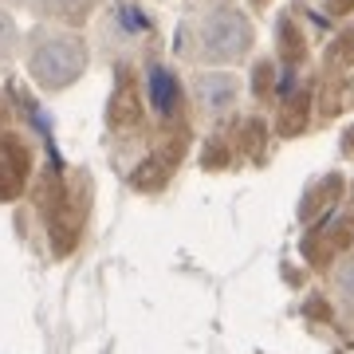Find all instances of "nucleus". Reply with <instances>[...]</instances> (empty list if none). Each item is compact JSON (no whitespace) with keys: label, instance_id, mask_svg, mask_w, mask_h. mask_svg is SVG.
<instances>
[{"label":"nucleus","instance_id":"f257e3e1","mask_svg":"<svg viewBox=\"0 0 354 354\" xmlns=\"http://www.w3.org/2000/svg\"><path fill=\"white\" fill-rule=\"evenodd\" d=\"M28 71L44 91H64L87 71V48L71 32L39 28L28 44Z\"/></svg>","mask_w":354,"mask_h":354},{"label":"nucleus","instance_id":"f03ea898","mask_svg":"<svg viewBox=\"0 0 354 354\" xmlns=\"http://www.w3.org/2000/svg\"><path fill=\"white\" fill-rule=\"evenodd\" d=\"M244 48H248V24H244L241 12L221 8L209 20H201V28H197V51H201V59H209V64H228Z\"/></svg>","mask_w":354,"mask_h":354},{"label":"nucleus","instance_id":"7ed1b4c3","mask_svg":"<svg viewBox=\"0 0 354 354\" xmlns=\"http://www.w3.org/2000/svg\"><path fill=\"white\" fill-rule=\"evenodd\" d=\"M28 177V150L12 138H0V197L20 193Z\"/></svg>","mask_w":354,"mask_h":354},{"label":"nucleus","instance_id":"20e7f679","mask_svg":"<svg viewBox=\"0 0 354 354\" xmlns=\"http://www.w3.org/2000/svg\"><path fill=\"white\" fill-rule=\"evenodd\" d=\"M150 102L158 114H174L177 111V79L165 71V67H153L150 71Z\"/></svg>","mask_w":354,"mask_h":354},{"label":"nucleus","instance_id":"39448f33","mask_svg":"<svg viewBox=\"0 0 354 354\" xmlns=\"http://www.w3.org/2000/svg\"><path fill=\"white\" fill-rule=\"evenodd\" d=\"M197 95H201V102L209 106V111H221V106L232 102L236 83H232L228 75H201V79H197Z\"/></svg>","mask_w":354,"mask_h":354},{"label":"nucleus","instance_id":"423d86ee","mask_svg":"<svg viewBox=\"0 0 354 354\" xmlns=\"http://www.w3.org/2000/svg\"><path fill=\"white\" fill-rule=\"evenodd\" d=\"M16 48V24H12V16L0 8V59H8Z\"/></svg>","mask_w":354,"mask_h":354},{"label":"nucleus","instance_id":"0eeeda50","mask_svg":"<svg viewBox=\"0 0 354 354\" xmlns=\"http://www.w3.org/2000/svg\"><path fill=\"white\" fill-rule=\"evenodd\" d=\"M48 12H55V16H75V12H83V4L87 0H39Z\"/></svg>","mask_w":354,"mask_h":354},{"label":"nucleus","instance_id":"6e6552de","mask_svg":"<svg viewBox=\"0 0 354 354\" xmlns=\"http://www.w3.org/2000/svg\"><path fill=\"white\" fill-rule=\"evenodd\" d=\"M323 4H327V12H335V16H342V12L354 8V0H323Z\"/></svg>","mask_w":354,"mask_h":354}]
</instances>
